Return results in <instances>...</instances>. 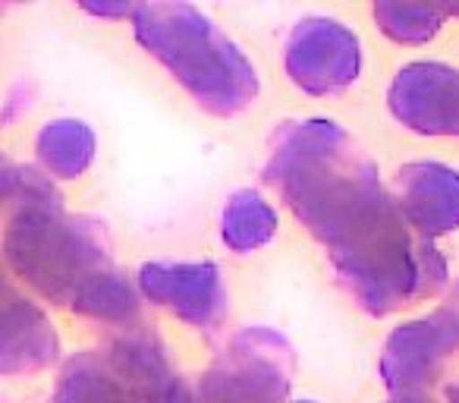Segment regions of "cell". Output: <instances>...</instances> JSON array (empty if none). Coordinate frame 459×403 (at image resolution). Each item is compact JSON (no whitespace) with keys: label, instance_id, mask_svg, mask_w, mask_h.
<instances>
[{"label":"cell","instance_id":"obj_6","mask_svg":"<svg viewBox=\"0 0 459 403\" xmlns=\"http://www.w3.org/2000/svg\"><path fill=\"white\" fill-rule=\"evenodd\" d=\"M287 76L306 95H337L362 73V41L331 16H306L287 39Z\"/></svg>","mask_w":459,"mask_h":403},{"label":"cell","instance_id":"obj_1","mask_svg":"<svg viewBox=\"0 0 459 403\" xmlns=\"http://www.w3.org/2000/svg\"><path fill=\"white\" fill-rule=\"evenodd\" d=\"M262 173L325 246L340 284L368 315H394L446 284L444 256L409 227L377 164L340 123H281Z\"/></svg>","mask_w":459,"mask_h":403},{"label":"cell","instance_id":"obj_13","mask_svg":"<svg viewBox=\"0 0 459 403\" xmlns=\"http://www.w3.org/2000/svg\"><path fill=\"white\" fill-rule=\"evenodd\" d=\"M277 233V208L258 189H237L221 215V240L233 252H255Z\"/></svg>","mask_w":459,"mask_h":403},{"label":"cell","instance_id":"obj_8","mask_svg":"<svg viewBox=\"0 0 459 403\" xmlns=\"http://www.w3.org/2000/svg\"><path fill=\"white\" fill-rule=\"evenodd\" d=\"M142 300L173 312L192 328H214L230 309L223 275L214 262H145L139 268Z\"/></svg>","mask_w":459,"mask_h":403},{"label":"cell","instance_id":"obj_5","mask_svg":"<svg viewBox=\"0 0 459 403\" xmlns=\"http://www.w3.org/2000/svg\"><path fill=\"white\" fill-rule=\"evenodd\" d=\"M459 353V302L396 325L381 353V378L394 394H428Z\"/></svg>","mask_w":459,"mask_h":403},{"label":"cell","instance_id":"obj_10","mask_svg":"<svg viewBox=\"0 0 459 403\" xmlns=\"http://www.w3.org/2000/svg\"><path fill=\"white\" fill-rule=\"evenodd\" d=\"M403 218L421 240L459 231V171L440 161H412L394 177Z\"/></svg>","mask_w":459,"mask_h":403},{"label":"cell","instance_id":"obj_16","mask_svg":"<svg viewBox=\"0 0 459 403\" xmlns=\"http://www.w3.org/2000/svg\"><path fill=\"white\" fill-rule=\"evenodd\" d=\"M444 397H446V403H459V384H446Z\"/></svg>","mask_w":459,"mask_h":403},{"label":"cell","instance_id":"obj_11","mask_svg":"<svg viewBox=\"0 0 459 403\" xmlns=\"http://www.w3.org/2000/svg\"><path fill=\"white\" fill-rule=\"evenodd\" d=\"M60 353V337L45 309L29 296L4 287V315H0V372L20 375L51 365Z\"/></svg>","mask_w":459,"mask_h":403},{"label":"cell","instance_id":"obj_9","mask_svg":"<svg viewBox=\"0 0 459 403\" xmlns=\"http://www.w3.org/2000/svg\"><path fill=\"white\" fill-rule=\"evenodd\" d=\"M101 350L120 372L133 403H195V390H189L186 378L170 363L158 334L135 325L110 337Z\"/></svg>","mask_w":459,"mask_h":403},{"label":"cell","instance_id":"obj_17","mask_svg":"<svg viewBox=\"0 0 459 403\" xmlns=\"http://www.w3.org/2000/svg\"><path fill=\"white\" fill-rule=\"evenodd\" d=\"M296 403H315V400H296Z\"/></svg>","mask_w":459,"mask_h":403},{"label":"cell","instance_id":"obj_15","mask_svg":"<svg viewBox=\"0 0 459 403\" xmlns=\"http://www.w3.org/2000/svg\"><path fill=\"white\" fill-rule=\"evenodd\" d=\"M387 403H437L431 394H394Z\"/></svg>","mask_w":459,"mask_h":403},{"label":"cell","instance_id":"obj_2","mask_svg":"<svg viewBox=\"0 0 459 403\" xmlns=\"http://www.w3.org/2000/svg\"><path fill=\"white\" fill-rule=\"evenodd\" d=\"M4 262L29 290L54 306H76L89 287L117 268L101 221L70 215L45 171L4 167Z\"/></svg>","mask_w":459,"mask_h":403},{"label":"cell","instance_id":"obj_3","mask_svg":"<svg viewBox=\"0 0 459 403\" xmlns=\"http://www.w3.org/2000/svg\"><path fill=\"white\" fill-rule=\"evenodd\" d=\"M133 35L214 117H237L258 98V70L208 13L192 4H135Z\"/></svg>","mask_w":459,"mask_h":403},{"label":"cell","instance_id":"obj_4","mask_svg":"<svg viewBox=\"0 0 459 403\" xmlns=\"http://www.w3.org/2000/svg\"><path fill=\"white\" fill-rule=\"evenodd\" d=\"M293 369V346L283 334L243 328L202 375L195 403H287Z\"/></svg>","mask_w":459,"mask_h":403},{"label":"cell","instance_id":"obj_14","mask_svg":"<svg viewBox=\"0 0 459 403\" xmlns=\"http://www.w3.org/2000/svg\"><path fill=\"white\" fill-rule=\"evenodd\" d=\"M375 22L396 45H425L450 20V4H403V0H377Z\"/></svg>","mask_w":459,"mask_h":403},{"label":"cell","instance_id":"obj_7","mask_svg":"<svg viewBox=\"0 0 459 403\" xmlns=\"http://www.w3.org/2000/svg\"><path fill=\"white\" fill-rule=\"evenodd\" d=\"M387 108L412 133L459 139V66L437 60L400 66L387 89Z\"/></svg>","mask_w":459,"mask_h":403},{"label":"cell","instance_id":"obj_12","mask_svg":"<svg viewBox=\"0 0 459 403\" xmlns=\"http://www.w3.org/2000/svg\"><path fill=\"white\" fill-rule=\"evenodd\" d=\"M95 133L89 123L76 120V117H60V120H48L35 136V154L45 173L57 180H76L95 161Z\"/></svg>","mask_w":459,"mask_h":403}]
</instances>
